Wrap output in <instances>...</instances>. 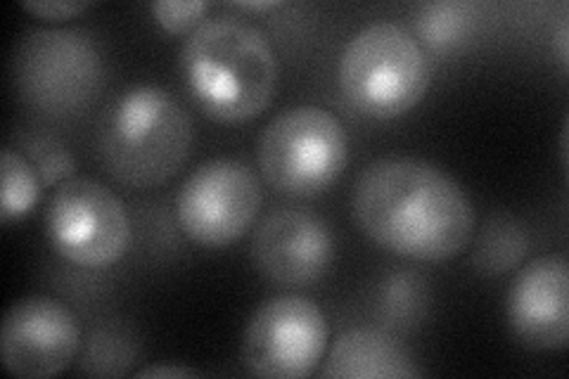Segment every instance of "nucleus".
Wrapping results in <instances>:
<instances>
[{"mask_svg": "<svg viewBox=\"0 0 569 379\" xmlns=\"http://www.w3.org/2000/svg\"><path fill=\"white\" fill-rule=\"evenodd\" d=\"M77 318L50 297L14 301L0 328V360L20 379H48L64 372L81 349Z\"/></svg>", "mask_w": 569, "mask_h": 379, "instance_id": "obj_10", "label": "nucleus"}, {"mask_svg": "<svg viewBox=\"0 0 569 379\" xmlns=\"http://www.w3.org/2000/svg\"><path fill=\"white\" fill-rule=\"evenodd\" d=\"M337 79L356 112L370 119H397L427 96L432 64L411 31L395 22H376L347 43Z\"/></svg>", "mask_w": 569, "mask_h": 379, "instance_id": "obj_4", "label": "nucleus"}, {"mask_svg": "<svg viewBox=\"0 0 569 379\" xmlns=\"http://www.w3.org/2000/svg\"><path fill=\"white\" fill-rule=\"evenodd\" d=\"M257 161L263 180L278 195L311 200L345 173L349 138L342 121L323 107H292L266 123Z\"/></svg>", "mask_w": 569, "mask_h": 379, "instance_id": "obj_5", "label": "nucleus"}, {"mask_svg": "<svg viewBox=\"0 0 569 379\" xmlns=\"http://www.w3.org/2000/svg\"><path fill=\"white\" fill-rule=\"evenodd\" d=\"M207 8L209 6L202 3V0H159V3L150 6V12L167 33L190 36L204 22Z\"/></svg>", "mask_w": 569, "mask_h": 379, "instance_id": "obj_19", "label": "nucleus"}, {"mask_svg": "<svg viewBox=\"0 0 569 379\" xmlns=\"http://www.w3.org/2000/svg\"><path fill=\"white\" fill-rule=\"evenodd\" d=\"M506 316L512 335L537 351H562L569 339V263L546 255L515 276Z\"/></svg>", "mask_w": 569, "mask_h": 379, "instance_id": "obj_12", "label": "nucleus"}, {"mask_svg": "<svg viewBox=\"0 0 569 379\" xmlns=\"http://www.w3.org/2000/svg\"><path fill=\"white\" fill-rule=\"evenodd\" d=\"M328 349V320L301 295L263 301L249 318L242 339V363L254 377H309Z\"/></svg>", "mask_w": 569, "mask_h": 379, "instance_id": "obj_9", "label": "nucleus"}, {"mask_svg": "<svg viewBox=\"0 0 569 379\" xmlns=\"http://www.w3.org/2000/svg\"><path fill=\"white\" fill-rule=\"evenodd\" d=\"M192 146L194 126L186 104L152 83L123 90L107 110L98 140L104 171L131 190L169 183L186 167Z\"/></svg>", "mask_w": 569, "mask_h": 379, "instance_id": "obj_3", "label": "nucleus"}, {"mask_svg": "<svg viewBox=\"0 0 569 379\" xmlns=\"http://www.w3.org/2000/svg\"><path fill=\"white\" fill-rule=\"evenodd\" d=\"M142 351L140 335L129 320H102L88 332L79 349V368L91 377H123L133 370Z\"/></svg>", "mask_w": 569, "mask_h": 379, "instance_id": "obj_14", "label": "nucleus"}, {"mask_svg": "<svg viewBox=\"0 0 569 379\" xmlns=\"http://www.w3.org/2000/svg\"><path fill=\"white\" fill-rule=\"evenodd\" d=\"M22 8L27 12H31L33 17H41V20L64 22V20H71V17H77L83 10L91 8V3H86V0H46V3H36V0H24Z\"/></svg>", "mask_w": 569, "mask_h": 379, "instance_id": "obj_21", "label": "nucleus"}, {"mask_svg": "<svg viewBox=\"0 0 569 379\" xmlns=\"http://www.w3.org/2000/svg\"><path fill=\"white\" fill-rule=\"evenodd\" d=\"M136 377L140 379H157V377H200L198 370H190V368H169V366H150V368H142L136 372Z\"/></svg>", "mask_w": 569, "mask_h": 379, "instance_id": "obj_22", "label": "nucleus"}, {"mask_svg": "<svg viewBox=\"0 0 569 379\" xmlns=\"http://www.w3.org/2000/svg\"><path fill=\"white\" fill-rule=\"evenodd\" d=\"M356 226L391 255L439 263L472 242L475 209L456 180L418 157H382L353 186Z\"/></svg>", "mask_w": 569, "mask_h": 379, "instance_id": "obj_1", "label": "nucleus"}, {"mask_svg": "<svg viewBox=\"0 0 569 379\" xmlns=\"http://www.w3.org/2000/svg\"><path fill=\"white\" fill-rule=\"evenodd\" d=\"M46 232L58 255L81 268L114 266L129 249L131 221L114 190L74 176L52 192Z\"/></svg>", "mask_w": 569, "mask_h": 379, "instance_id": "obj_7", "label": "nucleus"}, {"mask_svg": "<svg viewBox=\"0 0 569 379\" xmlns=\"http://www.w3.org/2000/svg\"><path fill=\"white\" fill-rule=\"evenodd\" d=\"M3 202H0V216L3 223L24 219V216L41 200V178L33 171L24 154L12 148L3 150Z\"/></svg>", "mask_w": 569, "mask_h": 379, "instance_id": "obj_17", "label": "nucleus"}, {"mask_svg": "<svg viewBox=\"0 0 569 379\" xmlns=\"http://www.w3.org/2000/svg\"><path fill=\"white\" fill-rule=\"evenodd\" d=\"M263 202L261 180L238 159H209L183 180L176 219L183 235L207 249L238 242Z\"/></svg>", "mask_w": 569, "mask_h": 379, "instance_id": "obj_8", "label": "nucleus"}, {"mask_svg": "<svg viewBox=\"0 0 569 379\" xmlns=\"http://www.w3.org/2000/svg\"><path fill=\"white\" fill-rule=\"evenodd\" d=\"M422 370L397 337L372 328H353L328 351L326 379H413Z\"/></svg>", "mask_w": 569, "mask_h": 379, "instance_id": "obj_13", "label": "nucleus"}, {"mask_svg": "<svg viewBox=\"0 0 569 379\" xmlns=\"http://www.w3.org/2000/svg\"><path fill=\"white\" fill-rule=\"evenodd\" d=\"M257 273L284 290H301L323 280L335 261L328 223L307 209H276L252 235Z\"/></svg>", "mask_w": 569, "mask_h": 379, "instance_id": "obj_11", "label": "nucleus"}, {"mask_svg": "<svg viewBox=\"0 0 569 379\" xmlns=\"http://www.w3.org/2000/svg\"><path fill=\"white\" fill-rule=\"evenodd\" d=\"M475 14L466 3H427L413 17V36L422 48L435 52H449L468 39Z\"/></svg>", "mask_w": 569, "mask_h": 379, "instance_id": "obj_16", "label": "nucleus"}, {"mask_svg": "<svg viewBox=\"0 0 569 379\" xmlns=\"http://www.w3.org/2000/svg\"><path fill=\"white\" fill-rule=\"evenodd\" d=\"M382 295V309L389 318L408 320L418 313V306L422 303V287L420 280L408 273H399L385 282Z\"/></svg>", "mask_w": 569, "mask_h": 379, "instance_id": "obj_20", "label": "nucleus"}, {"mask_svg": "<svg viewBox=\"0 0 569 379\" xmlns=\"http://www.w3.org/2000/svg\"><path fill=\"white\" fill-rule=\"evenodd\" d=\"M17 146H20L17 152L24 154L33 171L39 173L43 188H58L77 176V161L58 136L31 131L17 138Z\"/></svg>", "mask_w": 569, "mask_h": 379, "instance_id": "obj_18", "label": "nucleus"}, {"mask_svg": "<svg viewBox=\"0 0 569 379\" xmlns=\"http://www.w3.org/2000/svg\"><path fill=\"white\" fill-rule=\"evenodd\" d=\"M14 88L46 117H77L100 96L104 60L96 36L83 29H33L17 46Z\"/></svg>", "mask_w": 569, "mask_h": 379, "instance_id": "obj_6", "label": "nucleus"}, {"mask_svg": "<svg viewBox=\"0 0 569 379\" xmlns=\"http://www.w3.org/2000/svg\"><path fill=\"white\" fill-rule=\"evenodd\" d=\"M238 8H244V10H271V8H280V3H276V0H261V3H238Z\"/></svg>", "mask_w": 569, "mask_h": 379, "instance_id": "obj_24", "label": "nucleus"}, {"mask_svg": "<svg viewBox=\"0 0 569 379\" xmlns=\"http://www.w3.org/2000/svg\"><path fill=\"white\" fill-rule=\"evenodd\" d=\"M569 27H567V20L560 24V31H558V52H560V62L562 67H567V56H569Z\"/></svg>", "mask_w": 569, "mask_h": 379, "instance_id": "obj_23", "label": "nucleus"}, {"mask_svg": "<svg viewBox=\"0 0 569 379\" xmlns=\"http://www.w3.org/2000/svg\"><path fill=\"white\" fill-rule=\"evenodd\" d=\"M183 86L219 123H244L269 110L278 88V58L266 33L238 14H217L181 48Z\"/></svg>", "mask_w": 569, "mask_h": 379, "instance_id": "obj_2", "label": "nucleus"}, {"mask_svg": "<svg viewBox=\"0 0 569 379\" xmlns=\"http://www.w3.org/2000/svg\"><path fill=\"white\" fill-rule=\"evenodd\" d=\"M529 251V235L525 226L510 213H493L487 219L482 235L475 245L472 268L477 273L498 278L518 268Z\"/></svg>", "mask_w": 569, "mask_h": 379, "instance_id": "obj_15", "label": "nucleus"}]
</instances>
